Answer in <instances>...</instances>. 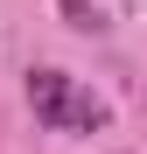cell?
Segmentation results:
<instances>
[{
	"label": "cell",
	"mask_w": 147,
	"mask_h": 154,
	"mask_svg": "<svg viewBox=\"0 0 147 154\" xmlns=\"http://www.w3.org/2000/svg\"><path fill=\"white\" fill-rule=\"evenodd\" d=\"M28 105H35V119L49 126V133H98L112 112H105V98H91L70 70H28Z\"/></svg>",
	"instance_id": "1"
}]
</instances>
